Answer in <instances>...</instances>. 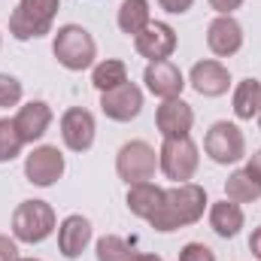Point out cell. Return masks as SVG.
Here are the masks:
<instances>
[{
    "instance_id": "1",
    "label": "cell",
    "mask_w": 261,
    "mask_h": 261,
    "mask_svg": "<svg viewBox=\"0 0 261 261\" xmlns=\"http://www.w3.org/2000/svg\"><path fill=\"white\" fill-rule=\"evenodd\" d=\"M206 192L203 186L195 182H179L173 189H164V200L158 206V213L149 219V225L161 234H170V231H179V228H189L203 219V210H206Z\"/></svg>"
},
{
    "instance_id": "2",
    "label": "cell",
    "mask_w": 261,
    "mask_h": 261,
    "mask_svg": "<svg viewBox=\"0 0 261 261\" xmlns=\"http://www.w3.org/2000/svg\"><path fill=\"white\" fill-rule=\"evenodd\" d=\"M52 55L70 73H82L97 61V43L82 24H61L52 40Z\"/></svg>"
},
{
    "instance_id": "3",
    "label": "cell",
    "mask_w": 261,
    "mask_h": 261,
    "mask_svg": "<svg viewBox=\"0 0 261 261\" xmlns=\"http://www.w3.org/2000/svg\"><path fill=\"white\" fill-rule=\"evenodd\" d=\"M61 9V0H18V6L9 15V34L18 43L40 40L52 34V21Z\"/></svg>"
},
{
    "instance_id": "4",
    "label": "cell",
    "mask_w": 261,
    "mask_h": 261,
    "mask_svg": "<svg viewBox=\"0 0 261 261\" xmlns=\"http://www.w3.org/2000/svg\"><path fill=\"white\" fill-rule=\"evenodd\" d=\"M58 228V216L46 200H21L12 213V237L18 243H43Z\"/></svg>"
},
{
    "instance_id": "5",
    "label": "cell",
    "mask_w": 261,
    "mask_h": 261,
    "mask_svg": "<svg viewBox=\"0 0 261 261\" xmlns=\"http://www.w3.org/2000/svg\"><path fill=\"white\" fill-rule=\"evenodd\" d=\"M200 167V155L192 137H167L158 149V170L173 182H189Z\"/></svg>"
},
{
    "instance_id": "6",
    "label": "cell",
    "mask_w": 261,
    "mask_h": 261,
    "mask_svg": "<svg viewBox=\"0 0 261 261\" xmlns=\"http://www.w3.org/2000/svg\"><path fill=\"white\" fill-rule=\"evenodd\" d=\"M155 170H158V152L146 140H130L116 155V173L128 186L155 179Z\"/></svg>"
},
{
    "instance_id": "7",
    "label": "cell",
    "mask_w": 261,
    "mask_h": 261,
    "mask_svg": "<svg viewBox=\"0 0 261 261\" xmlns=\"http://www.w3.org/2000/svg\"><path fill=\"white\" fill-rule=\"evenodd\" d=\"M203 152L216 164H237L246 158V137L234 122H216L203 137Z\"/></svg>"
},
{
    "instance_id": "8",
    "label": "cell",
    "mask_w": 261,
    "mask_h": 261,
    "mask_svg": "<svg viewBox=\"0 0 261 261\" xmlns=\"http://www.w3.org/2000/svg\"><path fill=\"white\" fill-rule=\"evenodd\" d=\"M64 155L58 146H37L28 158H24V176L31 186L49 189L64 176Z\"/></svg>"
},
{
    "instance_id": "9",
    "label": "cell",
    "mask_w": 261,
    "mask_h": 261,
    "mask_svg": "<svg viewBox=\"0 0 261 261\" xmlns=\"http://www.w3.org/2000/svg\"><path fill=\"white\" fill-rule=\"evenodd\" d=\"M176 31L167 24V21H152L146 31H140L134 37V49L140 58H146L149 64L152 61H170V55L176 52Z\"/></svg>"
},
{
    "instance_id": "10",
    "label": "cell",
    "mask_w": 261,
    "mask_h": 261,
    "mask_svg": "<svg viewBox=\"0 0 261 261\" xmlns=\"http://www.w3.org/2000/svg\"><path fill=\"white\" fill-rule=\"evenodd\" d=\"M97 122L85 107H70L61 116V140L70 152H88L94 146Z\"/></svg>"
},
{
    "instance_id": "11",
    "label": "cell",
    "mask_w": 261,
    "mask_h": 261,
    "mask_svg": "<svg viewBox=\"0 0 261 261\" xmlns=\"http://www.w3.org/2000/svg\"><path fill=\"white\" fill-rule=\"evenodd\" d=\"M100 110L113 122H130L143 113V91L134 82H122L119 88H110L100 94Z\"/></svg>"
},
{
    "instance_id": "12",
    "label": "cell",
    "mask_w": 261,
    "mask_h": 261,
    "mask_svg": "<svg viewBox=\"0 0 261 261\" xmlns=\"http://www.w3.org/2000/svg\"><path fill=\"white\" fill-rule=\"evenodd\" d=\"M155 128L161 130V137H192L195 128V110L192 103H186L182 97H170L161 100V107L155 110Z\"/></svg>"
},
{
    "instance_id": "13",
    "label": "cell",
    "mask_w": 261,
    "mask_h": 261,
    "mask_svg": "<svg viewBox=\"0 0 261 261\" xmlns=\"http://www.w3.org/2000/svg\"><path fill=\"white\" fill-rule=\"evenodd\" d=\"M206 46L216 58H231L243 49V24L234 15H216L206 28Z\"/></svg>"
},
{
    "instance_id": "14",
    "label": "cell",
    "mask_w": 261,
    "mask_h": 261,
    "mask_svg": "<svg viewBox=\"0 0 261 261\" xmlns=\"http://www.w3.org/2000/svg\"><path fill=\"white\" fill-rule=\"evenodd\" d=\"M189 85L195 88L200 97H222L228 94L231 88V73L228 67L216 58H206V61H197L189 73Z\"/></svg>"
},
{
    "instance_id": "15",
    "label": "cell",
    "mask_w": 261,
    "mask_h": 261,
    "mask_svg": "<svg viewBox=\"0 0 261 261\" xmlns=\"http://www.w3.org/2000/svg\"><path fill=\"white\" fill-rule=\"evenodd\" d=\"M143 82H146V88H149L155 97H161V100L179 97L182 88L189 85L186 76H182V70L173 64V61H152V64L146 67V73H143Z\"/></svg>"
},
{
    "instance_id": "16",
    "label": "cell",
    "mask_w": 261,
    "mask_h": 261,
    "mask_svg": "<svg viewBox=\"0 0 261 261\" xmlns=\"http://www.w3.org/2000/svg\"><path fill=\"white\" fill-rule=\"evenodd\" d=\"M91 237H94L91 222H88L85 216L73 213V216H67L64 222L58 225V252H61L64 258H79V255L88 249Z\"/></svg>"
},
{
    "instance_id": "17",
    "label": "cell",
    "mask_w": 261,
    "mask_h": 261,
    "mask_svg": "<svg viewBox=\"0 0 261 261\" xmlns=\"http://www.w3.org/2000/svg\"><path fill=\"white\" fill-rule=\"evenodd\" d=\"M49 125H52V107H49L46 100H28V103L18 107V113H15V128L21 134L24 146L43 140V134L49 130Z\"/></svg>"
},
{
    "instance_id": "18",
    "label": "cell",
    "mask_w": 261,
    "mask_h": 261,
    "mask_svg": "<svg viewBox=\"0 0 261 261\" xmlns=\"http://www.w3.org/2000/svg\"><path fill=\"white\" fill-rule=\"evenodd\" d=\"M246 225V216H243V206L240 203H234V200H216L213 206H210V228L219 234V237H237L240 234V228Z\"/></svg>"
},
{
    "instance_id": "19",
    "label": "cell",
    "mask_w": 261,
    "mask_h": 261,
    "mask_svg": "<svg viewBox=\"0 0 261 261\" xmlns=\"http://www.w3.org/2000/svg\"><path fill=\"white\" fill-rule=\"evenodd\" d=\"M161 200H164V189L155 186L152 179H149V182H134V186H128V197H125V203H128L130 213H134L137 219H146V222L158 213Z\"/></svg>"
},
{
    "instance_id": "20",
    "label": "cell",
    "mask_w": 261,
    "mask_h": 261,
    "mask_svg": "<svg viewBox=\"0 0 261 261\" xmlns=\"http://www.w3.org/2000/svg\"><path fill=\"white\" fill-rule=\"evenodd\" d=\"M231 103H234V116H237L240 122H252V119H258L261 82H258V79H243V82H237Z\"/></svg>"
},
{
    "instance_id": "21",
    "label": "cell",
    "mask_w": 261,
    "mask_h": 261,
    "mask_svg": "<svg viewBox=\"0 0 261 261\" xmlns=\"http://www.w3.org/2000/svg\"><path fill=\"white\" fill-rule=\"evenodd\" d=\"M119 31L128 34V37H137L140 31H146L152 24V9H149V0H122L119 6Z\"/></svg>"
},
{
    "instance_id": "22",
    "label": "cell",
    "mask_w": 261,
    "mask_h": 261,
    "mask_svg": "<svg viewBox=\"0 0 261 261\" xmlns=\"http://www.w3.org/2000/svg\"><path fill=\"white\" fill-rule=\"evenodd\" d=\"M225 197L234 200V203H252V200L261 197V182L246 170V167H240V170H234V173L228 176V182H225Z\"/></svg>"
},
{
    "instance_id": "23",
    "label": "cell",
    "mask_w": 261,
    "mask_h": 261,
    "mask_svg": "<svg viewBox=\"0 0 261 261\" xmlns=\"http://www.w3.org/2000/svg\"><path fill=\"white\" fill-rule=\"evenodd\" d=\"M122 82H128V67L119 58H107V61H97L91 70V85L103 94L110 88H119Z\"/></svg>"
},
{
    "instance_id": "24",
    "label": "cell",
    "mask_w": 261,
    "mask_h": 261,
    "mask_svg": "<svg viewBox=\"0 0 261 261\" xmlns=\"http://www.w3.org/2000/svg\"><path fill=\"white\" fill-rule=\"evenodd\" d=\"M24 149V140L15 128V119H0V164L18 158Z\"/></svg>"
},
{
    "instance_id": "25",
    "label": "cell",
    "mask_w": 261,
    "mask_h": 261,
    "mask_svg": "<svg viewBox=\"0 0 261 261\" xmlns=\"http://www.w3.org/2000/svg\"><path fill=\"white\" fill-rule=\"evenodd\" d=\"M134 258V249L125 237L119 234H103L97 240V261H130Z\"/></svg>"
},
{
    "instance_id": "26",
    "label": "cell",
    "mask_w": 261,
    "mask_h": 261,
    "mask_svg": "<svg viewBox=\"0 0 261 261\" xmlns=\"http://www.w3.org/2000/svg\"><path fill=\"white\" fill-rule=\"evenodd\" d=\"M21 82L12 76V73H0V110H9V107H18L21 103Z\"/></svg>"
},
{
    "instance_id": "27",
    "label": "cell",
    "mask_w": 261,
    "mask_h": 261,
    "mask_svg": "<svg viewBox=\"0 0 261 261\" xmlns=\"http://www.w3.org/2000/svg\"><path fill=\"white\" fill-rule=\"evenodd\" d=\"M179 261H216V252L203 243H186L179 249Z\"/></svg>"
},
{
    "instance_id": "28",
    "label": "cell",
    "mask_w": 261,
    "mask_h": 261,
    "mask_svg": "<svg viewBox=\"0 0 261 261\" xmlns=\"http://www.w3.org/2000/svg\"><path fill=\"white\" fill-rule=\"evenodd\" d=\"M158 6L164 12H170V15H182V12H189L195 6V0H158Z\"/></svg>"
},
{
    "instance_id": "29",
    "label": "cell",
    "mask_w": 261,
    "mask_h": 261,
    "mask_svg": "<svg viewBox=\"0 0 261 261\" xmlns=\"http://www.w3.org/2000/svg\"><path fill=\"white\" fill-rule=\"evenodd\" d=\"M0 261H18V246H15V237L0 234Z\"/></svg>"
},
{
    "instance_id": "30",
    "label": "cell",
    "mask_w": 261,
    "mask_h": 261,
    "mask_svg": "<svg viewBox=\"0 0 261 261\" xmlns=\"http://www.w3.org/2000/svg\"><path fill=\"white\" fill-rule=\"evenodd\" d=\"M206 3H210L219 15H231L234 9H240V6H243V0H206Z\"/></svg>"
},
{
    "instance_id": "31",
    "label": "cell",
    "mask_w": 261,
    "mask_h": 261,
    "mask_svg": "<svg viewBox=\"0 0 261 261\" xmlns=\"http://www.w3.org/2000/svg\"><path fill=\"white\" fill-rule=\"evenodd\" d=\"M246 170H249V173H252V176L261 182V149L252 155V158H249V161H246Z\"/></svg>"
},
{
    "instance_id": "32",
    "label": "cell",
    "mask_w": 261,
    "mask_h": 261,
    "mask_svg": "<svg viewBox=\"0 0 261 261\" xmlns=\"http://www.w3.org/2000/svg\"><path fill=\"white\" fill-rule=\"evenodd\" d=\"M249 252H252V255L261 261V225L252 231V237H249Z\"/></svg>"
},
{
    "instance_id": "33",
    "label": "cell",
    "mask_w": 261,
    "mask_h": 261,
    "mask_svg": "<svg viewBox=\"0 0 261 261\" xmlns=\"http://www.w3.org/2000/svg\"><path fill=\"white\" fill-rule=\"evenodd\" d=\"M130 261H164L161 255H155V252H140V255H134Z\"/></svg>"
},
{
    "instance_id": "34",
    "label": "cell",
    "mask_w": 261,
    "mask_h": 261,
    "mask_svg": "<svg viewBox=\"0 0 261 261\" xmlns=\"http://www.w3.org/2000/svg\"><path fill=\"white\" fill-rule=\"evenodd\" d=\"M18 261H40V258H18Z\"/></svg>"
},
{
    "instance_id": "35",
    "label": "cell",
    "mask_w": 261,
    "mask_h": 261,
    "mask_svg": "<svg viewBox=\"0 0 261 261\" xmlns=\"http://www.w3.org/2000/svg\"><path fill=\"white\" fill-rule=\"evenodd\" d=\"M258 128H261V110H258Z\"/></svg>"
},
{
    "instance_id": "36",
    "label": "cell",
    "mask_w": 261,
    "mask_h": 261,
    "mask_svg": "<svg viewBox=\"0 0 261 261\" xmlns=\"http://www.w3.org/2000/svg\"><path fill=\"white\" fill-rule=\"evenodd\" d=\"M0 46H3V37H0Z\"/></svg>"
}]
</instances>
